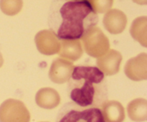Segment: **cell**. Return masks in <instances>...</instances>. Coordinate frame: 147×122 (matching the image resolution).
I'll return each instance as SVG.
<instances>
[{
    "instance_id": "2",
    "label": "cell",
    "mask_w": 147,
    "mask_h": 122,
    "mask_svg": "<svg viewBox=\"0 0 147 122\" xmlns=\"http://www.w3.org/2000/svg\"><path fill=\"white\" fill-rule=\"evenodd\" d=\"M68 96L83 107H99L109 98L107 80L103 71L94 66L74 67L68 79Z\"/></svg>"
},
{
    "instance_id": "4",
    "label": "cell",
    "mask_w": 147,
    "mask_h": 122,
    "mask_svg": "<svg viewBox=\"0 0 147 122\" xmlns=\"http://www.w3.org/2000/svg\"><path fill=\"white\" fill-rule=\"evenodd\" d=\"M30 113L22 101L8 99L0 106V122H30Z\"/></svg>"
},
{
    "instance_id": "7",
    "label": "cell",
    "mask_w": 147,
    "mask_h": 122,
    "mask_svg": "<svg viewBox=\"0 0 147 122\" xmlns=\"http://www.w3.org/2000/svg\"><path fill=\"white\" fill-rule=\"evenodd\" d=\"M37 105L44 109H53L60 102V97L55 90L53 89H42L36 95Z\"/></svg>"
},
{
    "instance_id": "8",
    "label": "cell",
    "mask_w": 147,
    "mask_h": 122,
    "mask_svg": "<svg viewBox=\"0 0 147 122\" xmlns=\"http://www.w3.org/2000/svg\"><path fill=\"white\" fill-rule=\"evenodd\" d=\"M146 100L137 99L129 103L128 114L129 118L134 121H144L146 119Z\"/></svg>"
},
{
    "instance_id": "12",
    "label": "cell",
    "mask_w": 147,
    "mask_h": 122,
    "mask_svg": "<svg viewBox=\"0 0 147 122\" xmlns=\"http://www.w3.org/2000/svg\"><path fill=\"white\" fill-rule=\"evenodd\" d=\"M1 64H2V58H1V55L0 54V67L1 66Z\"/></svg>"
},
{
    "instance_id": "9",
    "label": "cell",
    "mask_w": 147,
    "mask_h": 122,
    "mask_svg": "<svg viewBox=\"0 0 147 122\" xmlns=\"http://www.w3.org/2000/svg\"><path fill=\"white\" fill-rule=\"evenodd\" d=\"M22 7V0H0V8L7 15L17 14Z\"/></svg>"
},
{
    "instance_id": "10",
    "label": "cell",
    "mask_w": 147,
    "mask_h": 122,
    "mask_svg": "<svg viewBox=\"0 0 147 122\" xmlns=\"http://www.w3.org/2000/svg\"><path fill=\"white\" fill-rule=\"evenodd\" d=\"M96 13H103L109 10L113 4V0H88Z\"/></svg>"
},
{
    "instance_id": "1",
    "label": "cell",
    "mask_w": 147,
    "mask_h": 122,
    "mask_svg": "<svg viewBox=\"0 0 147 122\" xmlns=\"http://www.w3.org/2000/svg\"><path fill=\"white\" fill-rule=\"evenodd\" d=\"M98 20L88 0H53L47 23L57 39L74 41L86 37Z\"/></svg>"
},
{
    "instance_id": "6",
    "label": "cell",
    "mask_w": 147,
    "mask_h": 122,
    "mask_svg": "<svg viewBox=\"0 0 147 122\" xmlns=\"http://www.w3.org/2000/svg\"><path fill=\"white\" fill-rule=\"evenodd\" d=\"M126 17L120 10L113 9L105 15L103 22L106 28L111 33H118L123 31L126 24Z\"/></svg>"
},
{
    "instance_id": "11",
    "label": "cell",
    "mask_w": 147,
    "mask_h": 122,
    "mask_svg": "<svg viewBox=\"0 0 147 122\" xmlns=\"http://www.w3.org/2000/svg\"><path fill=\"white\" fill-rule=\"evenodd\" d=\"M134 2L137 3L139 4H146V0H133Z\"/></svg>"
},
{
    "instance_id": "3",
    "label": "cell",
    "mask_w": 147,
    "mask_h": 122,
    "mask_svg": "<svg viewBox=\"0 0 147 122\" xmlns=\"http://www.w3.org/2000/svg\"><path fill=\"white\" fill-rule=\"evenodd\" d=\"M56 122H106L99 107H83L70 101L62 107Z\"/></svg>"
},
{
    "instance_id": "5",
    "label": "cell",
    "mask_w": 147,
    "mask_h": 122,
    "mask_svg": "<svg viewBox=\"0 0 147 122\" xmlns=\"http://www.w3.org/2000/svg\"><path fill=\"white\" fill-rule=\"evenodd\" d=\"M100 109L106 122H123L125 119L124 109L116 101H106Z\"/></svg>"
}]
</instances>
